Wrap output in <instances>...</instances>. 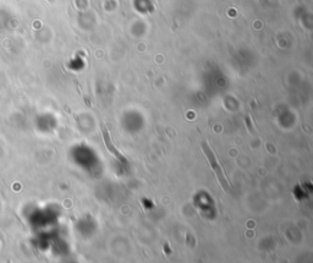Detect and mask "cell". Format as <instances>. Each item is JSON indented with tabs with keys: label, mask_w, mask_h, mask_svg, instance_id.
Listing matches in <instances>:
<instances>
[{
	"label": "cell",
	"mask_w": 313,
	"mask_h": 263,
	"mask_svg": "<svg viewBox=\"0 0 313 263\" xmlns=\"http://www.w3.org/2000/svg\"><path fill=\"white\" fill-rule=\"evenodd\" d=\"M202 151H203V153H205L206 157H207L208 162H209V165H211L213 173H214L215 178L218 179V183H219V185H220L221 189H223L224 191L229 190L231 187L230 180L228 179L227 177H225V173H224L223 168H221V165L219 164L217 156H215V153L212 151L211 147L208 146L207 142L202 143Z\"/></svg>",
	"instance_id": "obj_1"
},
{
	"label": "cell",
	"mask_w": 313,
	"mask_h": 263,
	"mask_svg": "<svg viewBox=\"0 0 313 263\" xmlns=\"http://www.w3.org/2000/svg\"><path fill=\"white\" fill-rule=\"evenodd\" d=\"M102 133H103V139H104L105 147H106V149H108V151H109V153H111V155L114 156V157L117 158L119 162H121V163H123V164H126V163H127V159L124 157L123 153L119 151L117 147L114 146V143L111 142L110 135H109V131H108V129H106V127L104 126V125H102Z\"/></svg>",
	"instance_id": "obj_2"
}]
</instances>
